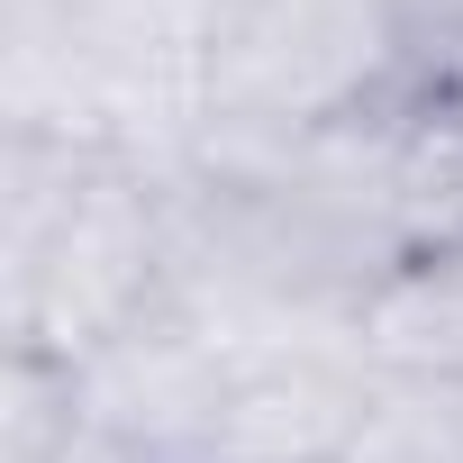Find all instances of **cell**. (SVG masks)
<instances>
[{
	"label": "cell",
	"instance_id": "1",
	"mask_svg": "<svg viewBox=\"0 0 463 463\" xmlns=\"http://www.w3.org/2000/svg\"><path fill=\"white\" fill-rule=\"evenodd\" d=\"M173 300V164L0 128V336L91 364Z\"/></svg>",
	"mask_w": 463,
	"mask_h": 463
},
{
	"label": "cell",
	"instance_id": "2",
	"mask_svg": "<svg viewBox=\"0 0 463 463\" xmlns=\"http://www.w3.org/2000/svg\"><path fill=\"white\" fill-rule=\"evenodd\" d=\"M400 82H418L400 0H227L200 146H291Z\"/></svg>",
	"mask_w": 463,
	"mask_h": 463
},
{
	"label": "cell",
	"instance_id": "3",
	"mask_svg": "<svg viewBox=\"0 0 463 463\" xmlns=\"http://www.w3.org/2000/svg\"><path fill=\"white\" fill-rule=\"evenodd\" d=\"M364 345L354 336H273L227 345V391L209 418L200 463H336L364 409Z\"/></svg>",
	"mask_w": 463,
	"mask_h": 463
},
{
	"label": "cell",
	"instance_id": "4",
	"mask_svg": "<svg viewBox=\"0 0 463 463\" xmlns=\"http://www.w3.org/2000/svg\"><path fill=\"white\" fill-rule=\"evenodd\" d=\"M354 345L364 364H391V373H463V255L391 273L354 309Z\"/></svg>",
	"mask_w": 463,
	"mask_h": 463
},
{
	"label": "cell",
	"instance_id": "5",
	"mask_svg": "<svg viewBox=\"0 0 463 463\" xmlns=\"http://www.w3.org/2000/svg\"><path fill=\"white\" fill-rule=\"evenodd\" d=\"M336 463H463V373H364Z\"/></svg>",
	"mask_w": 463,
	"mask_h": 463
},
{
	"label": "cell",
	"instance_id": "6",
	"mask_svg": "<svg viewBox=\"0 0 463 463\" xmlns=\"http://www.w3.org/2000/svg\"><path fill=\"white\" fill-rule=\"evenodd\" d=\"M91 445L82 427V373L46 354L0 364V463H73Z\"/></svg>",
	"mask_w": 463,
	"mask_h": 463
},
{
	"label": "cell",
	"instance_id": "7",
	"mask_svg": "<svg viewBox=\"0 0 463 463\" xmlns=\"http://www.w3.org/2000/svg\"><path fill=\"white\" fill-rule=\"evenodd\" d=\"M400 28L418 82H463V0H400Z\"/></svg>",
	"mask_w": 463,
	"mask_h": 463
},
{
	"label": "cell",
	"instance_id": "8",
	"mask_svg": "<svg viewBox=\"0 0 463 463\" xmlns=\"http://www.w3.org/2000/svg\"><path fill=\"white\" fill-rule=\"evenodd\" d=\"M73 463H109V454H100V445H82V454H73Z\"/></svg>",
	"mask_w": 463,
	"mask_h": 463
}]
</instances>
